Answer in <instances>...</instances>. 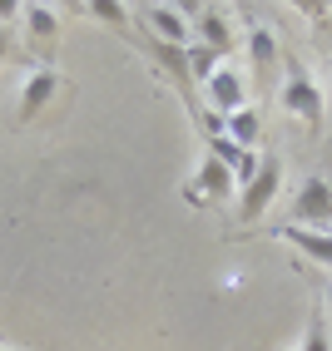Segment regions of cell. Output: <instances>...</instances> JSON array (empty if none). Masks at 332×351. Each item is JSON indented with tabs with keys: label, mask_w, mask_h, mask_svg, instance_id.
Returning a JSON list of instances; mask_svg holds the SVG:
<instances>
[{
	"label": "cell",
	"mask_w": 332,
	"mask_h": 351,
	"mask_svg": "<svg viewBox=\"0 0 332 351\" xmlns=\"http://www.w3.org/2000/svg\"><path fill=\"white\" fill-rule=\"evenodd\" d=\"M20 25H25V35L35 40V45H55V35H60V10L55 5H20Z\"/></svg>",
	"instance_id": "obj_11"
},
{
	"label": "cell",
	"mask_w": 332,
	"mask_h": 351,
	"mask_svg": "<svg viewBox=\"0 0 332 351\" xmlns=\"http://www.w3.org/2000/svg\"><path fill=\"white\" fill-rule=\"evenodd\" d=\"M139 20H144L149 40L164 45V50H188V45H194V20H188L184 5L154 0V5H139Z\"/></svg>",
	"instance_id": "obj_2"
},
{
	"label": "cell",
	"mask_w": 332,
	"mask_h": 351,
	"mask_svg": "<svg viewBox=\"0 0 332 351\" xmlns=\"http://www.w3.org/2000/svg\"><path fill=\"white\" fill-rule=\"evenodd\" d=\"M302 351H332V337H327L322 317H313V326H307V337H302Z\"/></svg>",
	"instance_id": "obj_14"
},
{
	"label": "cell",
	"mask_w": 332,
	"mask_h": 351,
	"mask_svg": "<svg viewBox=\"0 0 332 351\" xmlns=\"http://www.w3.org/2000/svg\"><path fill=\"white\" fill-rule=\"evenodd\" d=\"M278 104L293 114L298 124H307V129H322V89L313 84V75L298 64V60H288V75H283V89H278Z\"/></svg>",
	"instance_id": "obj_1"
},
{
	"label": "cell",
	"mask_w": 332,
	"mask_h": 351,
	"mask_svg": "<svg viewBox=\"0 0 332 351\" xmlns=\"http://www.w3.org/2000/svg\"><path fill=\"white\" fill-rule=\"evenodd\" d=\"M293 223L298 228H332V183L322 173H307L293 198Z\"/></svg>",
	"instance_id": "obj_6"
},
{
	"label": "cell",
	"mask_w": 332,
	"mask_h": 351,
	"mask_svg": "<svg viewBox=\"0 0 332 351\" xmlns=\"http://www.w3.org/2000/svg\"><path fill=\"white\" fill-rule=\"evenodd\" d=\"M203 104H208V119H228L233 109H243L248 104V80H243V69H233V64H219L213 75L203 80Z\"/></svg>",
	"instance_id": "obj_4"
},
{
	"label": "cell",
	"mask_w": 332,
	"mask_h": 351,
	"mask_svg": "<svg viewBox=\"0 0 332 351\" xmlns=\"http://www.w3.org/2000/svg\"><path fill=\"white\" fill-rule=\"evenodd\" d=\"M327 232H332V228H327Z\"/></svg>",
	"instance_id": "obj_18"
},
{
	"label": "cell",
	"mask_w": 332,
	"mask_h": 351,
	"mask_svg": "<svg viewBox=\"0 0 332 351\" xmlns=\"http://www.w3.org/2000/svg\"><path fill=\"white\" fill-rule=\"evenodd\" d=\"M5 55H10V35H5V30H0V60H5Z\"/></svg>",
	"instance_id": "obj_17"
},
{
	"label": "cell",
	"mask_w": 332,
	"mask_h": 351,
	"mask_svg": "<svg viewBox=\"0 0 332 351\" xmlns=\"http://www.w3.org/2000/svg\"><path fill=\"white\" fill-rule=\"evenodd\" d=\"M5 20H20V5H15V0H0V30H5Z\"/></svg>",
	"instance_id": "obj_16"
},
{
	"label": "cell",
	"mask_w": 332,
	"mask_h": 351,
	"mask_svg": "<svg viewBox=\"0 0 332 351\" xmlns=\"http://www.w3.org/2000/svg\"><path fill=\"white\" fill-rule=\"evenodd\" d=\"M248 64H253V75H273L278 69V35H273V25H248Z\"/></svg>",
	"instance_id": "obj_12"
},
{
	"label": "cell",
	"mask_w": 332,
	"mask_h": 351,
	"mask_svg": "<svg viewBox=\"0 0 332 351\" xmlns=\"http://www.w3.org/2000/svg\"><path fill=\"white\" fill-rule=\"evenodd\" d=\"M188 20H194V45H203L213 55H228L233 45H239V25H233V15L219 10V5H194Z\"/></svg>",
	"instance_id": "obj_5"
},
{
	"label": "cell",
	"mask_w": 332,
	"mask_h": 351,
	"mask_svg": "<svg viewBox=\"0 0 332 351\" xmlns=\"http://www.w3.org/2000/svg\"><path fill=\"white\" fill-rule=\"evenodd\" d=\"M55 89H60V75H55L50 64H35L30 75L20 80V114H15V119H20V124H30L35 114L55 99Z\"/></svg>",
	"instance_id": "obj_8"
},
{
	"label": "cell",
	"mask_w": 332,
	"mask_h": 351,
	"mask_svg": "<svg viewBox=\"0 0 332 351\" xmlns=\"http://www.w3.org/2000/svg\"><path fill=\"white\" fill-rule=\"evenodd\" d=\"M273 238H283V243H293L307 263H318V267H327L332 272V232L327 228H298V223H278L273 228Z\"/></svg>",
	"instance_id": "obj_7"
},
{
	"label": "cell",
	"mask_w": 332,
	"mask_h": 351,
	"mask_svg": "<svg viewBox=\"0 0 332 351\" xmlns=\"http://www.w3.org/2000/svg\"><path fill=\"white\" fill-rule=\"evenodd\" d=\"M194 193L208 203H228L233 193H239V183H233V169L228 163H219L213 154H203V163H199V173H194Z\"/></svg>",
	"instance_id": "obj_9"
},
{
	"label": "cell",
	"mask_w": 332,
	"mask_h": 351,
	"mask_svg": "<svg viewBox=\"0 0 332 351\" xmlns=\"http://www.w3.org/2000/svg\"><path fill=\"white\" fill-rule=\"evenodd\" d=\"M219 64H223V55L203 50V45H188V50H184V69H188V75H194V80H208V75H213V69H219Z\"/></svg>",
	"instance_id": "obj_13"
},
{
	"label": "cell",
	"mask_w": 332,
	"mask_h": 351,
	"mask_svg": "<svg viewBox=\"0 0 332 351\" xmlns=\"http://www.w3.org/2000/svg\"><path fill=\"white\" fill-rule=\"evenodd\" d=\"M89 15H100V20H114V25H124L129 20V5H114V0H94Z\"/></svg>",
	"instance_id": "obj_15"
},
{
	"label": "cell",
	"mask_w": 332,
	"mask_h": 351,
	"mask_svg": "<svg viewBox=\"0 0 332 351\" xmlns=\"http://www.w3.org/2000/svg\"><path fill=\"white\" fill-rule=\"evenodd\" d=\"M278 193H283V158L273 154V158L258 163V173L239 189V218H243V223H258V218L273 208Z\"/></svg>",
	"instance_id": "obj_3"
},
{
	"label": "cell",
	"mask_w": 332,
	"mask_h": 351,
	"mask_svg": "<svg viewBox=\"0 0 332 351\" xmlns=\"http://www.w3.org/2000/svg\"><path fill=\"white\" fill-rule=\"evenodd\" d=\"M219 134L228 138V144H239V149H253L258 138H263V109H258V104L233 109L228 119H219Z\"/></svg>",
	"instance_id": "obj_10"
}]
</instances>
